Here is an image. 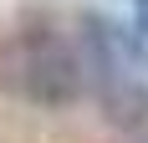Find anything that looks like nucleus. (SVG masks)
<instances>
[{
    "mask_svg": "<svg viewBox=\"0 0 148 143\" xmlns=\"http://www.w3.org/2000/svg\"><path fill=\"white\" fill-rule=\"evenodd\" d=\"M5 82L41 107H66L82 97L87 67L56 31H26V36H15L10 56H5Z\"/></svg>",
    "mask_w": 148,
    "mask_h": 143,
    "instance_id": "f257e3e1",
    "label": "nucleus"
},
{
    "mask_svg": "<svg viewBox=\"0 0 148 143\" xmlns=\"http://www.w3.org/2000/svg\"><path fill=\"white\" fill-rule=\"evenodd\" d=\"M107 31H112V26H102L97 15H87V56H82V67L97 77V92H102L107 118H118V123H138V118L148 113V92L123 72V56H118V46H112Z\"/></svg>",
    "mask_w": 148,
    "mask_h": 143,
    "instance_id": "f03ea898",
    "label": "nucleus"
},
{
    "mask_svg": "<svg viewBox=\"0 0 148 143\" xmlns=\"http://www.w3.org/2000/svg\"><path fill=\"white\" fill-rule=\"evenodd\" d=\"M133 21H138V31L148 36V0H133Z\"/></svg>",
    "mask_w": 148,
    "mask_h": 143,
    "instance_id": "7ed1b4c3",
    "label": "nucleus"
}]
</instances>
